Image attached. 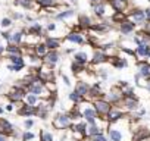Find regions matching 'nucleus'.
I'll list each match as a JSON object with an SVG mask.
<instances>
[{
  "mask_svg": "<svg viewBox=\"0 0 150 141\" xmlns=\"http://www.w3.org/2000/svg\"><path fill=\"white\" fill-rule=\"evenodd\" d=\"M93 107H94L96 113H97L99 116H102L100 119H105L106 115H108V112L112 109V104H110L108 100H105L103 97H100V99L93 100Z\"/></svg>",
  "mask_w": 150,
  "mask_h": 141,
  "instance_id": "nucleus-1",
  "label": "nucleus"
},
{
  "mask_svg": "<svg viewBox=\"0 0 150 141\" xmlns=\"http://www.w3.org/2000/svg\"><path fill=\"white\" fill-rule=\"evenodd\" d=\"M25 93H27V90H25L24 87H21V85H15V87H12L11 91L6 94V97H8L9 102H12V103H19V102L24 100Z\"/></svg>",
  "mask_w": 150,
  "mask_h": 141,
  "instance_id": "nucleus-2",
  "label": "nucleus"
},
{
  "mask_svg": "<svg viewBox=\"0 0 150 141\" xmlns=\"http://www.w3.org/2000/svg\"><path fill=\"white\" fill-rule=\"evenodd\" d=\"M71 125H72V121L68 113H60L53 119V126L56 129H68L71 128Z\"/></svg>",
  "mask_w": 150,
  "mask_h": 141,
  "instance_id": "nucleus-3",
  "label": "nucleus"
},
{
  "mask_svg": "<svg viewBox=\"0 0 150 141\" xmlns=\"http://www.w3.org/2000/svg\"><path fill=\"white\" fill-rule=\"evenodd\" d=\"M127 19H129L132 24L135 25H141L143 22H146V15L144 11L140 9H131L129 12H127Z\"/></svg>",
  "mask_w": 150,
  "mask_h": 141,
  "instance_id": "nucleus-4",
  "label": "nucleus"
},
{
  "mask_svg": "<svg viewBox=\"0 0 150 141\" xmlns=\"http://www.w3.org/2000/svg\"><path fill=\"white\" fill-rule=\"evenodd\" d=\"M108 134H109L110 141H129V140L124 135V131H122L121 128H116L113 123L109 125V128H108Z\"/></svg>",
  "mask_w": 150,
  "mask_h": 141,
  "instance_id": "nucleus-5",
  "label": "nucleus"
},
{
  "mask_svg": "<svg viewBox=\"0 0 150 141\" xmlns=\"http://www.w3.org/2000/svg\"><path fill=\"white\" fill-rule=\"evenodd\" d=\"M59 59H60V53L57 50H47V53L43 56L41 62L46 63V65H49V66H52L54 69V66L59 62Z\"/></svg>",
  "mask_w": 150,
  "mask_h": 141,
  "instance_id": "nucleus-6",
  "label": "nucleus"
},
{
  "mask_svg": "<svg viewBox=\"0 0 150 141\" xmlns=\"http://www.w3.org/2000/svg\"><path fill=\"white\" fill-rule=\"evenodd\" d=\"M103 99L108 100L110 104H118V103H121V100H122V90L118 88V87H113L108 94L103 96Z\"/></svg>",
  "mask_w": 150,
  "mask_h": 141,
  "instance_id": "nucleus-7",
  "label": "nucleus"
},
{
  "mask_svg": "<svg viewBox=\"0 0 150 141\" xmlns=\"http://www.w3.org/2000/svg\"><path fill=\"white\" fill-rule=\"evenodd\" d=\"M147 138H150V129L149 128L138 126L137 129H134V132H132V140L134 141H146Z\"/></svg>",
  "mask_w": 150,
  "mask_h": 141,
  "instance_id": "nucleus-8",
  "label": "nucleus"
},
{
  "mask_svg": "<svg viewBox=\"0 0 150 141\" xmlns=\"http://www.w3.org/2000/svg\"><path fill=\"white\" fill-rule=\"evenodd\" d=\"M65 41H69V43H74V44H84L86 38L80 31H71L65 35Z\"/></svg>",
  "mask_w": 150,
  "mask_h": 141,
  "instance_id": "nucleus-9",
  "label": "nucleus"
},
{
  "mask_svg": "<svg viewBox=\"0 0 150 141\" xmlns=\"http://www.w3.org/2000/svg\"><path fill=\"white\" fill-rule=\"evenodd\" d=\"M108 2L113 12H125L127 13V9H128L127 0H108Z\"/></svg>",
  "mask_w": 150,
  "mask_h": 141,
  "instance_id": "nucleus-10",
  "label": "nucleus"
},
{
  "mask_svg": "<svg viewBox=\"0 0 150 141\" xmlns=\"http://www.w3.org/2000/svg\"><path fill=\"white\" fill-rule=\"evenodd\" d=\"M25 30H16V31H12L11 32V38H9V43L11 44H16V46H22V41H24V37H25ZM8 43V44H9Z\"/></svg>",
  "mask_w": 150,
  "mask_h": 141,
  "instance_id": "nucleus-11",
  "label": "nucleus"
},
{
  "mask_svg": "<svg viewBox=\"0 0 150 141\" xmlns=\"http://www.w3.org/2000/svg\"><path fill=\"white\" fill-rule=\"evenodd\" d=\"M108 59H109V56L103 51V50H94V53H93V56H91V59H90V62L93 63V65H100V63H105V62H108Z\"/></svg>",
  "mask_w": 150,
  "mask_h": 141,
  "instance_id": "nucleus-12",
  "label": "nucleus"
},
{
  "mask_svg": "<svg viewBox=\"0 0 150 141\" xmlns=\"http://www.w3.org/2000/svg\"><path fill=\"white\" fill-rule=\"evenodd\" d=\"M124 116H125V115H124V112H122L121 109L112 106V109L108 112V115H106L105 119H106L109 123H112V122H115V121H118V119H121V118H124Z\"/></svg>",
  "mask_w": 150,
  "mask_h": 141,
  "instance_id": "nucleus-13",
  "label": "nucleus"
},
{
  "mask_svg": "<svg viewBox=\"0 0 150 141\" xmlns=\"http://www.w3.org/2000/svg\"><path fill=\"white\" fill-rule=\"evenodd\" d=\"M44 46L47 47V50H57L60 47V40L57 37H52V35H46L44 37Z\"/></svg>",
  "mask_w": 150,
  "mask_h": 141,
  "instance_id": "nucleus-14",
  "label": "nucleus"
},
{
  "mask_svg": "<svg viewBox=\"0 0 150 141\" xmlns=\"http://www.w3.org/2000/svg\"><path fill=\"white\" fill-rule=\"evenodd\" d=\"M13 132H15L13 125H12L9 121H6V119H3V118H0V134L13 135Z\"/></svg>",
  "mask_w": 150,
  "mask_h": 141,
  "instance_id": "nucleus-15",
  "label": "nucleus"
},
{
  "mask_svg": "<svg viewBox=\"0 0 150 141\" xmlns=\"http://www.w3.org/2000/svg\"><path fill=\"white\" fill-rule=\"evenodd\" d=\"M134 30H135V24H132L129 19H125V21H122V22L119 24V31H121V34H124V35L132 34Z\"/></svg>",
  "mask_w": 150,
  "mask_h": 141,
  "instance_id": "nucleus-16",
  "label": "nucleus"
},
{
  "mask_svg": "<svg viewBox=\"0 0 150 141\" xmlns=\"http://www.w3.org/2000/svg\"><path fill=\"white\" fill-rule=\"evenodd\" d=\"M18 115H21V116H25V118L34 116V115H37V106L22 104V106L18 109Z\"/></svg>",
  "mask_w": 150,
  "mask_h": 141,
  "instance_id": "nucleus-17",
  "label": "nucleus"
},
{
  "mask_svg": "<svg viewBox=\"0 0 150 141\" xmlns=\"http://www.w3.org/2000/svg\"><path fill=\"white\" fill-rule=\"evenodd\" d=\"M149 51H150V44H138V46L135 47V50H134V56H135V57H140V59H143V60H146Z\"/></svg>",
  "mask_w": 150,
  "mask_h": 141,
  "instance_id": "nucleus-18",
  "label": "nucleus"
},
{
  "mask_svg": "<svg viewBox=\"0 0 150 141\" xmlns=\"http://www.w3.org/2000/svg\"><path fill=\"white\" fill-rule=\"evenodd\" d=\"M90 59H91V56L87 51H75L74 53V62H77V63L87 65L90 62Z\"/></svg>",
  "mask_w": 150,
  "mask_h": 141,
  "instance_id": "nucleus-19",
  "label": "nucleus"
},
{
  "mask_svg": "<svg viewBox=\"0 0 150 141\" xmlns=\"http://www.w3.org/2000/svg\"><path fill=\"white\" fill-rule=\"evenodd\" d=\"M93 12H94V15L96 16H99V18H106L108 16V5L105 3V2H102V3H97V5H93Z\"/></svg>",
  "mask_w": 150,
  "mask_h": 141,
  "instance_id": "nucleus-20",
  "label": "nucleus"
},
{
  "mask_svg": "<svg viewBox=\"0 0 150 141\" xmlns=\"http://www.w3.org/2000/svg\"><path fill=\"white\" fill-rule=\"evenodd\" d=\"M108 62H110L112 66H115V68H118V69H122V68H127V66H128L127 59L119 57V56H109Z\"/></svg>",
  "mask_w": 150,
  "mask_h": 141,
  "instance_id": "nucleus-21",
  "label": "nucleus"
},
{
  "mask_svg": "<svg viewBox=\"0 0 150 141\" xmlns=\"http://www.w3.org/2000/svg\"><path fill=\"white\" fill-rule=\"evenodd\" d=\"M122 104H124V107L127 109V110H129V112H134L137 107H138V100L137 99H127V97H122Z\"/></svg>",
  "mask_w": 150,
  "mask_h": 141,
  "instance_id": "nucleus-22",
  "label": "nucleus"
},
{
  "mask_svg": "<svg viewBox=\"0 0 150 141\" xmlns=\"http://www.w3.org/2000/svg\"><path fill=\"white\" fill-rule=\"evenodd\" d=\"M91 24H93L91 18L87 16L86 13H81V15L78 16V27H80L81 30H87V28H90Z\"/></svg>",
  "mask_w": 150,
  "mask_h": 141,
  "instance_id": "nucleus-23",
  "label": "nucleus"
},
{
  "mask_svg": "<svg viewBox=\"0 0 150 141\" xmlns=\"http://www.w3.org/2000/svg\"><path fill=\"white\" fill-rule=\"evenodd\" d=\"M88 88H90V85H88V82H87V81H78V82H77V85H75V91H77L80 96H83V97H86V96H87Z\"/></svg>",
  "mask_w": 150,
  "mask_h": 141,
  "instance_id": "nucleus-24",
  "label": "nucleus"
},
{
  "mask_svg": "<svg viewBox=\"0 0 150 141\" xmlns=\"http://www.w3.org/2000/svg\"><path fill=\"white\" fill-rule=\"evenodd\" d=\"M8 60L12 65L25 66V57H24V54H8Z\"/></svg>",
  "mask_w": 150,
  "mask_h": 141,
  "instance_id": "nucleus-25",
  "label": "nucleus"
},
{
  "mask_svg": "<svg viewBox=\"0 0 150 141\" xmlns=\"http://www.w3.org/2000/svg\"><path fill=\"white\" fill-rule=\"evenodd\" d=\"M5 53L6 54H24V50L21 46H16V44H8L5 47Z\"/></svg>",
  "mask_w": 150,
  "mask_h": 141,
  "instance_id": "nucleus-26",
  "label": "nucleus"
},
{
  "mask_svg": "<svg viewBox=\"0 0 150 141\" xmlns=\"http://www.w3.org/2000/svg\"><path fill=\"white\" fill-rule=\"evenodd\" d=\"M22 102H25V104H30V106H37L38 102H40V97H37L35 94L27 91V93H25V97H24Z\"/></svg>",
  "mask_w": 150,
  "mask_h": 141,
  "instance_id": "nucleus-27",
  "label": "nucleus"
},
{
  "mask_svg": "<svg viewBox=\"0 0 150 141\" xmlns=\"http://www.w3.org/2000/svg\"><path fill=\"white\" fill-rule=\"evenodd\" d=\"M102 126L100 125H87L86 128V137H93V135H97V134H102Z\"/></svg>",
  "mask_w": 150,
  "mask_h": 141,
  "instance_id": "nucleus-28",
  "label": "nucleus"
},
{
  "mask_svg": "<svg viewBox=\"0 0 150 141\" xmlns=\"http://www.w3.org/2000/svg\"><path fill=\"white\" fill-rule=\"evenodd\" d=\"M74 15H75V11H74V9H66V11H62V12L56 13V15H54V18H56L57 21H65V19L72 18Z\"/></svg>",
  "mask_w": 150,
  "mask_h": 141,
  "instance_id": "nucleus-29",
  "label": "nucleus"
},
{
  "mask_svg": "<svg viewBox=\"0 0 150 141\" xmlns=\"http://www.w3.org/2000/svg\"><path fill=\"white\" fill-rule=\"evenodd\" d=\"M33 50H34V53H35L40 59H43V56L47 53V47L44 46V43H43V41H38V43L33 47Z\"/></svg>",
  "mask_w": 150,
  "mask_h": 141,
  "instance_id": "nucleus-30",
  "label": "nucleus"
},
{
  "mask_svg": "<svg viewBox=\"0 0 150 141\" xmlns=\"http://www.w3.org/2000/svg\"><path fill=\"white\" fill-rule=\"evenodd\" d=\"M15 5L16 6H21L24 9H34L35 0H15Z\"/></svg>",
  "mask_w": 150,
  "mask_h": 141,
  "instance_id": "nucleus-31",
  "label": "nucleus"
},
{
  "mask_svg": "<svg viewBox=\"0 0 150 141\" xmlns=\"http://www.w3.org/2000/svg\"><path fill=\"white\" fill-rule=\"evenodd\" d=\"M35 3L41 8V9H50V8H54L57 3L56 0H35Z\"/></svg>",
  "mask_w": 150,
  "mask_h": 141,
  "instance_id": "nucleus-32",
  "label": "nucleus"
},
{
  "mask_svg": "<svg viewBox=\"0 0 150 141\" xmlns=\"http://www.w3.org/2000/svg\"><path fill=\"white\" fill-rule=\"evenodd\" d=\"M71 69H72V74H74V75H80V74H83L84 70H86V65H81V63L74 62V63L71 65Z\"/></svg>",
  "mask_w": 150,
  "mask_h": 141,
  "instance_id": "nucleus-33",
  "label": "nucleus"
},
{
  "mask_svg": "<svg viewBox=\"0 0 150 141\" xmlns=\"http://www.w3.org/2000/svg\"><path fill=\"white\" fill-rule=\"evenodd\" d=\"M110 19H112L115 24H121L122 21L127 19V13H125V12H113Z\"/></svg>",
  "mask_w": 150,
  "mask_h": 141,
  "instance_id": "nucleus-34",
  "label": "nucleus"
},
{
  "mask_svg": "<svg viewBox=\"0 0 150 141\" xmlns=\"http://www.w3.org/2000/svg\"><path fill=\"white\" fill-rule=\"evenodd\" d=\"M84 99H86V97H83V96H80V94H78L77 91H75V90L69 93V100H71V102H74L75 104H78V103H81V102H83Z\"/></svg>",
  "mask_w": 150,
  "mask_h": 141,
  "instance_id": "nucleus-35",
  "label": "nucleus"
},
{
  "mask_svg": "<svg viewBox=\"0 0 150 141\" xmlns=\"http://www.w3.org/2000/svg\"><path fill=\"white\" fill-rule=\"evenodd\" d=\"M12 24H13V21L11 19V18H3L2 21H0V28H3V30H9L11 27H12Z\"/></svg>",
  "mask_w": 150,
  "mask_h": 141,
  "instance_id": "nucleus-36",
  "label": "nucleus"
},
{
  "mask_svg": "<svg viewBox=\"0 0 150 141\" xmlns=\"http://www.w3.org/2000/svg\"><path fill=\"white\" fill-rule=\"evenodd\" d=\"M40 141H53V134L49 131H40Z\"/></svg>",
  "mask_w": 150,
  "mask_h": 141,
  "instance_id": "nucleus-37",
  "label": "nucleus"
},
{
  "mask_svg": "<svg viewBox=\"0 0 150 141\" xmlns=\"http://www.w3.org/2000/svg\"><path fill=\"white\" fill-rule=\"evenodd\" d=\"M46 31H47V32H57V31H59V25H57L56 22L50 21V22H47V25H46Z\"/></svg>",
  "mask_w": 150,
  "mask_h": 141,
  "instance_id": "nucleus-38",
  "label": "nucleus"
},
{
  "mask_svg": "<svg viewBox=\"0 0 150 141\" xmlns=\"http://www.w3.org/2000/svg\"><path fill=\"white\" fill-rule=\"evenodd\" d=\"M87 138H88V141H108V138L103 135V132L97 134V135H93V137H87Z\"/></svg>",
  "mask_w": 150,
  "mask_h": 141,
  "instance_id": "nucleus-39",
  "label": "nucleus"
},
{
  "mask_svg": "<svg viewBox=\"0 0 150 141\" xmlns=\"http://www.w3.org/2000/svg\"><path fill=\"white\" fill-rule=\"evenodd\" d=\"M25 66H19V65H12V63H9L8 65V69L9 70H12V72H21V70L24 69Z\"/></svg>",
  "mask_w": 150,
  "mask_h": 141,
  "instance_id": "nucleus-40",
  "label": "nucleus"
},
{
  "mask_svg": "<svg viewBox=\"0 0 150 141\" xmlns=\"http://www.w3.org/2000/svg\"><path fill=\"white\" fill-rule=\"evenodd\" d=\"M11 19L12 21H21V19H24V15L22 13H18V12H13L12 16H11Z\"/></svg>",
  "mask_w": 150,
  "mask_h": 141,
  "instance_id": "nucleus-41",
  "label": "nucleus"
},
{
  "mask_svg": "<svg viewBox=\"0 0 150 141\" xmlns=\"http://www.w3.org/2000/svg\"><path fill=\"white\" fill-rule=\"evenodd\" d=\"M34 126V121L33 119H27L25 122H24V128L25 129H30V128H33Z\"/></svg>",
  "mask_w": 150,
  "mask_h": 141,
  "instance_id": "nucleus-42",
  "label": "nucleus"
},
{
  "mask_svg": "<svg viewBox=\"0 0 150 141\" xmlns=\"http://www.w3.org/2000/svg\"><path fill=\"white\" fill-rule=\"evenodd\" d=\"M97 74L100 75L102 80H108V72H106V69H99V70H97Z\"/></svg>",
  "mask_w": 150,
  "mask_h": 141,
  "instance_id": "nucleus-43",
  "label": "nucleus"
},
{
  "mask_svg": "<svg viewBox=\"0 0 150 141\" xmlns=\"http://www.w3.org/2000/svg\"><path fill=\"white\" fill-rule=\"evenodd\" d=\"M13 106H15V103H12V102H9V103L6 104V107H5V110H6V112H13V109H15Z\"/></svg>",
  "mask_w": 150,
  "mask_h": 141,
  "instance_id": "nucleus-44",
  "label": "nucleus"
},
{
  "mask_svg": "<svg viewBox=\"0 0 150 141\" xmlns=\"http://www.w3.org/2000/svg\"><path fill=\"white\" fill-rule=\"evenodd\" d=\"M62 81L65 82V85H68V87H71V81H69V78L65 75V74H62Z\"/></svg>",
  "mask_w": 150,
  "mask_h": 141,
  "instance_id": "nucleus-45",
  "label": "nucleus"
},
{
  "mask_svg": "<svg viewBox=\"0 0 150 141\" xmlns=\"http://www.w3.org/2000/svg\"><path fill=\"white\" fill-rule=\"evenodd\" d=\"M144 15H146V19L150 21V8H147V9L144 11Z\"/></svg>",
  "mask_w": 150,
  "mask_h": 141,
  "instance_id": "nucleus-46",
  "label": "nucleus"
},
{
  "mask_svg": "<svg viewBox=\"0 0 150 141\" xmlns=\"http://www.w3.org/2000/svg\"><path fill=\"white\" fill-rule=\"evenodd\" d=\"M65 53H66V54H71V53H75V47H71V49H66V50H65Z\"/></svg>",
  "mask_w": 150,
  "mask_h": 141,
  "instance_id": "nucleus-47",
  "label": "nucleus"
},
{
  "mask_svg": "<svg viewBox=\"0 0 150 141\" xmlns=\"http://www.w3.org/2000/svg\"><path fill=\"white\" fill-rule=\"evenodd\" d=\"M5 47H6V46H3L2 43H0V56H3V54H5Z\"/></svg>",
  "mask_w": 150,
  "mask_h": 141,
  "instance_id": "nucleus-48",
  "label": "nucleus"
},
{
  "mask_svg": "<svg viewBox=\"0 0 150 141\" xmlns=\"http://www.w3.org/2000/svg\"><path fill=\"white\" fill-rule=\"evenodd\" d=\"M0 141H8V135H5V134H0Z\"/></svg>",
  "mask_w": 150,
  "mask_h": 141,
  "instance_id": "nucleus-49",
  "label": "nucleus"
},
{
  "mask_svg": "<svg viewBox=\"0 0 150 141\" xmlns=\"http://www.w3.org/2000/svg\"><path fill=\"white\" fill-rule=\"evenodd\" d=\"M102 2H105V0H91V6L93 5H97V3H102Z\"/></svg>",
  "mask_w": 150,
  "mask_h": 141,
  "instance_id": "nucleus-50",
  "label": "nucleus"
},
{
  "mask_svg": "<svg viewBox=\"0 0 150 141\" xmlns=\"http://www.w3.org/2000/svg\"><path fill=\"white\" fill-rule=\"evenodd\" d=\"M146 59H149V62H147V63H150V51H149V54H147V57H146Z\"/></svg>",
  "mask_w": 150,
  "mask_h": 141,
  "instance_id": "nucleus-51",
  "label": "nucleus"
},
{
  "mask_svg": "<svg viewBox=\"0 0 150 141\" xmlns=\"http://www.w3.org/2000/svg\"><path fill=\"white\" fill-rule=\"evenodd\" d=\"M0 34H2V28H0Z\"/></svg>",
  "mask_w": 150,
  "mask_h": 141,
  "instance_id": "nucleus-52",
  "label": "nucleus"
},
{
  "mask_svg": "<svg viewBox=\"0 0 150 141\" xmlns=\"http://www.w3.org/2000/svg\"><path fill=\"white\" fill-rule=\"evenodd\" d=\"M59 141H63V140H59Z\"/></svg>",
  "mask_w": 150,
  "mask_h": 141,
  "instance_id": "nucleus-53",
  "label": "nucleus"
},
{
  "mask_svg": "<svg viewBox=\"0 0 150 141\" xmlns=\"http://www.w3.org/2000/svg\"><path fill=\"white\" fill-rule=\"evenodd\" d=\"M149 2H150V0H149Z\"/></svg>",
  "mask_w": 150,
  "mask_h": 141,
  "instance_id": "nucleus-54",
  "label": "nucleus"
}]
</instances>
